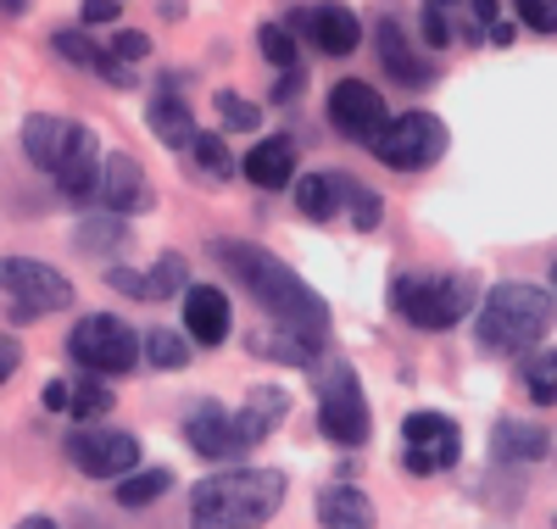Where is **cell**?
<instances>
[{"label": "cell", "mask_w": 557, "mask_h": 529, "mask_svg": "<svg viewBox=\"0 0 557 529\" xmlns=\"http://www.w3.org/2000/svg\"><path fill=\"white\" fill-rule=\"evenodd\" d=\"M162 491H173V468L157 463V468H128L112 496H117V507H151Z\"/></svg>", "instance_id": "obj_28"}, {"label": "cell", "mask_w": 557, "mask_h": 529, "mask_svg": "<svg viewBox=\"0 0 557 529\" xmlns=\"http://www.w3.org/2000/svg\"><path fill=\"white\" fill-rule=\"evenodd\" d=\"M67 396H73V384H67V379H51V384L39 391V407H45V413H67Z\"/></svg>", "instance_id": "obj_43"}, {"label": "cell", "mask_w": 557, "mask_h": 529, "mask_svg": "<svg viewBox=\"0 0 557 529\" xmlns=\"http://www.w3.org/2000/svg\"><path fill=\"white\" fill-rule=\"evenodd\" d=\"M246 179L257 184V189H285L290 179H296V139L290 134H262L257 146L246 151Z\"/></svg>", "instance_id": "obj_22"}, {"label": "cell", "mask_w": 557, "mask_h": 529, "mask_svg": "<svg viewBox=\"0 0 557 529\" xmlns=\"http://www.w3.org/2000/svg\"><path fill=\"white\" fill-rule=\"evenodd\" d=\"M89 73H101L112 89H134V62H123V57H112L107 51V45H101V57H96V67H89Z\"/></svg>", "instance_id": "obj_39"}, {"label": "cell", "mask_w": 557, "mask_h": 529, "mask_svg": "<svg viewBox=\"0 0 557 529\" xmlns=\"http://www.w3.org/2000/svg\"><path fill=\"white\" fill-rule=\"evenodd\" d=\"M184 446H190L196 457H207V463L246 457V446L235 435V413H228L223 402H212V396H201L190 413H184Z\"/></svg>", "instance_id": "obj_14"}, {"label": "cell", "mask_w": 557, "mask_h": 529, "mask_svg": "<svg viewBox=\"0 0 557 529\" xmlns=\"http://www.w3.org/2000/svg\"><path fill=\"white\" fill-rule=\"evenodd\" d=\"M318 435L341 446V452H357L374 435V413H368V396H362V379L346 357H330L318 362Z\"/></svg>", "instance_id": "obj_5"}, {"label": "cell", "mask_w": 557, "mask_h": 529, "mask_svg": "<svg viewBox=\"0 0 557 529\" xmlns=\"http://www.w3.org/2000/svg\"><path fill=\"white\" fill-rule=\"evenodd\" d=\"M146 123H151V134L162 139L168 151H190V139H196V112H190V101H184V95L162 78V89L151 95V107H146Z\"/></svg>", "instance_id": "obj_20"}, {"label": "cell", "mask_w": 557, "mask_h": 529, "mask_svg": "<svg viewBox=\"0 0 557 529\" xmlns=\"http://www.w3.org/2000/svg\"><path fill=\"white\" fill-rule=\"evenodd\" d=\"M451 134L435 112H401V118H385V128L368 139L374 162H385L391 173H424L446 157Z\"/></svg>", "instance_id": "obj_7"}, {"label": "cell", "mask_w": 557, "mask_h": 529, "mask_svg": "<svg viewBox=\"0 0 557 529\" xmlns=\"http://www.w3.org/2000/svg\"><path fill=\"white\" fill-rule=\"evenodd\" d=\"M0 291L17 307H28L34 318H51V312L73 307V279L51 262H34V257H0Z\"/></svg>", "instance_id": "obj_9"}, {"label": "cell", "mask_w": 557, "mask_h": 529, "mask_svg": "<svg viewBox=\"0 0 557 529\" xmlns=\"http://www.w3.org/2000/svg\"><path fill=\"white\" fill-rule=\"evenodd\" d=\"M23 362V346H17V334H0V384H7Z\"/></svg>", "instance_id": "obj_44"}, {"label": "cell", "mask_w": 557, "mask_h": 529, "mask_svg": "<svg viewBox=\"0 0 557 529\" xmlns=\"http://www.w3.org/2000/svg\"><path fill=\"white\" fill-rule=\"evenodd\" d=\"M557 323V296L541 291L530 279H502L485 291L480 302V323H474V341L485 357H524L535 352Z\"/></svg>", "instance_id": "obj_3"}, {"label": "cell", "mask_w": 557, "mask_h": 529, "mask_svg": "<svg viewBox=\"0 0 557 529\" xmlns=\"http://www.w3.org/2000/svg\"><path fill=\"white\" fill-rule=\"evenodd\" d=\"M96 201L112 212V218H139L157 207V189H151V173L139 157L128 151H112L101 157V179H96Z\"/></svg>", "instance_id": "obj_13"}, {"label": "cell", "mask_w": 557, "mask_h": 529, "mask_svg": "<svg viewBox=\"0 0 557 529\" xmlns=\"http://www.w3.org/2000/svg\"><path fill=\"white\" fill-rule=\"evenodd\" d=\"M139 284H146V302H168L190 284V262H184L178 251H162L146 273H139Z\"/></svg>", "instance_id": "obj_29"}, {"label": "cell", "mask_w": 557, "mask_h": 529, "mask_svg": "<svg viewBox=\"0 0 557 529\" xmlns=\"http://www.w3.org/2000/svg\"><path fill=\"white\" fill-rule=\"evenodd\" d=\"M62 457L89 473V479H123L128 468H139V435L128 429H107V423H78L62 441Z\"/></svg>", "instance_id": "obj_8"}, {"label": "cell", "mask_w": 557, "mask_h": 529, "mask_svg": "<svg viewBox=\"0 0 557 529\" xmlns=\"http://www.w3.org/2000/svg\"><path fill=\"white\" fill-rule=\"evenodd\" d=\"M513 12L535 34H557V0H513Z\"/></svg>", "instance_id": "obj_37"}, {"label": "cell", "mask_w": 557, "mask_h": 529, "mask_svg": "<svg viewBox=\"0 0 557 529\" xmlns=\"http://www.w3.org/2000/svg\"><path fill=\"white\" fill-rule=\"evenodd\" d=\"M374 45H380V67L391 73V84H401V89H430L435 84V51H418L391 12L374 23Z\"/></svg>", "instance_id": "obj_15"}, {"label": "cell", "mask_w": 557, "mask_h": 529, "mask_svg": "<svg viewBox=\"0 0 557 529\" xmlns=\"http://www.w3.org/2000/svg\"><path fill=\"white\" fill-rule=\"evenodd\" d=\"M546 279H552V296H557V257H552V273Z\"/></svg>", "instance_id": "obj_48"}, {"label": "cell", "mask_w": 557, "mask_h": 529, "mask_svg": "<svg viewBox=\"0 0 557 529\" xmlns=\"http://www.w3.org/2000/svg\"><path fill=\"white\" fill-rule=\"evenodd\" d=\"M212 107L235 134H257V123H262V107L246 101V95H235V89H212Z\"/></svg>", "instance_id": "obj_34"}, {"label": "cell", "mask_w": 557, "mask_h": 529, "mask_svg": "<svg viewBox=\"0 0 557 529\" xmlns=\"http://www.w3.org/2000/svg\"><path fill=\"white\" fill-rule=\"evenodd\" d=\"M290 479L278 468H223L190 485V529H262L285 507Z\"/></svg>", "instance_id": "obj_2"}, {"label": "cell", "mask_w": 557, "mask_h": 529, "mask_svg": "<svg viewBox=\"0 0 557 529\" xmlns=\"http://www.w3.org/2000/svg\"><path fill=\"white\" fill-rule=\"evenodd\" d=\"M67 357L96 379H117L139 368V334L117 312H84L67 329Z\"/></svg>", "instance_id": "obj_6"}, {"label": "cell", "mask_w": 557, "mask_h": 529, "mask_svg": "<svg viewBox=\"0 0 557 529\" xmlns=\"http://www.w3.org/2000/svg\"><path fill=\"white\" fill-rule=\"evenodd\" d=\"M301 89H307V67H285V73L273 78V95H268V101H273V107H290Z\"/></svg>", "instance_id": "obj_41"}, {"label": "cell", "mask_w": 557, "mask_h": 529, "mask_svg": "<svg viewBox=\"0 0 557 529\" xmlns=\"http://www.w3.org/2000/svg\"><path fill=\"white\" fill-rule=\"evenodd\" d=\"M546 452H552V429L546 423L496 418V429H491V457L496 463H541Z\"/></svg>", "instance_id": "obj_23"}, {"label": "cell", "mask_w": 557, "mask_h": 529, "mask_svg": "<svg viewBox=\"0 0 557 529\" xmlns=\"http://www.w3.org/2000/svg\"><path fill=\"white\" fill-rule=\"evenodd\" d=\"M457 39H469V0H424V45L446 51Z\"/></svg>", "instance_id": "obj_26"}, {"label": "cell", "mask_w": 557, "mask_h": 529, "mask_svg": "<svg viewBox=\"0 0 557 529\" xmlns=\"http://www.w3.org/2000/svg\"><path fill=\"white\" fill-rule=\"evenodd\" d=\"M212 262L268 312V323H290V329H307L318 341H330V302H323L285 257H273L257 239L223 234V239H212Z\"/></svg>", "instance_id": "obj_1"}, {"label": "cell", "mask_w": 557, "mask_h": 529, "mask_svg": "<svg viewBox=\"0 0 557 529\" xmlns=\"http://www.w3.org/2000/svg\"><path fill=\"white\" fill-rule=\"evenodd\" d=\"M78 134H84V123H67L57 112H28L23 118V157L45 173H57L67 162V151L78 146Z\"/></svg>", "instance_id": "obj_18"}, {"label": "cell", "mask_w": 557, "mask_h": 529, "mask_svg": "<svg viewBox=\"0 0 557 529\" xmlns=\"http://www.w3.org/2000/svg\"><path fill=\"white\" fill-rule=\"evenodd\" d=\"M552 529H557V524H552Z\"/></svg>", "instance_id": "obj_49"}, {"label": "cell", "mask_w": 557, "mask_h": 529, "mask_svg": "<svg viewBox=\"0 0 557 529\" xmlns=\"http://www.w3.org/2000/svg\"><path fill=\"white\" fill-rule=\"evenodd\" d=\"M157 17L162 23H178L184 17V0H157Z\"/></svg>", "instance_id": "obj_45"}, {"label": "cell", "mask_w": 557, "mask_h": 529, "mask_svg": "<svg viewBox=\"0 0 557 529\" xmlns=\"http://www.w3.org/2000/svg\"><path fill=\"white\" fill-rule=\"evenodd\" d=\"M524 391L541 407H557V352H524Z\"/></svg>", "instance_id": "obj_32"}, {"label": "cell", "mask_w": 557, "mask_h": 529, "mask_svg": "<svg viewBox=\"0 0 557 529\" xmlns=\"http://www.w3.org/2000/svg\"><path fill=\"white\" fill-rule=\"evenodd\" d=\"M323 112H330V128L341 139H351V146H368V139L385 128V118H391L385 95L374 84H362V78H341L330 89V107H323Z\"/></svg>", "instance_id": "obj_12"}, {"label": "cell", "mask_w": 557, "mask_h": 529, "mask_svg": "<svg viewBox=\"0 0 557 529\" xmlns=\"http://www.w3.org/2000/svg\"><path fill=\"white\" fill-rule=\"evenodd\" d=\"M318 524L323 529H374L380 513L368 502V491H357V485H323L318 491Z\"/></svg>", "instance_id": "obj_24"}, {"label": "cell", "mask_w": 557, "mask_h": 529, "mask_svg": "<svg viewBox=\"0 0 557 529\" xmlns=\"http://www.w3.org/2000/svg\"><path fill=\"white\" fill-rule=\"evenodd\" d=\"M139 357H146L157 373H184L196 357H190V334H178V329H146V341H139Z\"/></svg>", "instance_id": "obj_27"}, {"label": "cell", "mask_w": 557, "mask_h": 529, "mask_svg": "<svg viewBox=\"0 0 557 529\" xmlns=\"http://www.w3.org/2000/svg\"><path fill=\"white\" fill-rule=\"evenodd\" d=\"M246 352L268 357V362H285V368H318L330 357V341H318L307 329H290V323H262V329H251Z\"/></svg>", "instance_id": "obj_17"}, {"label": "cell", "mask_w": 557, "mask_h": 529, "mask_svg": "<svg viewBox=\"0 0 557 529\" xmlns=\"http://www.w3.org/2000/svg\"><path fill=\"white\" fill-rule=\"evenodd\" d=\"M107 51H112V57H123V62H146V57H151V34H139V28H117V34L107 39Z\"/></svg>", "instance_id": "obj_38"}, {"label": "cell", "mask_w": 557, "mask_h": 529, "mask_svg": "<svg viewBox=\"0 0 557 529\" xmlns=\"http://www.w3.org/2000/svg\"><path fill=\"white\" fill-rule=\"evenodd\" d=\"M117 239H128V229L117 218H96L89 229H78V246H117Z\"/></svg>", "instance_id": "obj_40"}, {"label": "cell", "mask_w": 557, "mask_h": 529, "mask_svg": "<svg viewBox=\"0 0 557 529\" xmlns=\"http://www.w3.org/2000/svg\"><path fill=\"white\" fill-rule=\"evenodd\" d=\"M96 179H101V139H96V128H84L78 146L67 151V162L57 168V189L67 201H89L96 196Z\"/></svg>", "instance_id": "obj_25"}, {"label": "cell", "mask_w": 557, "mask_h": 529, "mask_svg": "<svg viewBox=\"0 0 557 529\" xmlns=\"http://www.w3.org/2000/svg\"><path fill=\"white\" fill-rule=\"evenodd\" d=\"M351 184H357V179H351V173H335V168L296 179V207H301V218H312V223H335V218L346 212Z\"/></svg>", "instance_id": "obj_21"}, {"label": "cell", "mask_w": 557, "mask_h": 529, "mask_svg": "<svg viewBox=\"0 0 557 529\" xmlns=\"http://www.w3.org/2000/svg\"><path fill=\"white\" fill-rule=\"evenodd\" d=\"M23 7H28V0H0V12H7V17H23Z\"/></svg>", "instance_id": "obj_47"}, {"label": "cell", "mask_w": 557, "mask_h": 529, "mask_svg": "<svg viewBox=\"0 0 557 529\" xmlns=\"http://www.w3.org/2000/svg\"><path fill=\"white\" fill-rule=\"evenodd\" d=\"M285 28L296 39H307L323 57H351L362 45V17L346 7V0H312V7H290Z\"/></svg>", "instance_id": "obj_11"}, {"label": "cell", "mask_w": 557, "mask_h": 529, "mask_svg": "<svg viewBox=\"0 0 557 529\" xmlns=\"http://www.w3.org/2000/svg\"><path fill=\"white\" fill-rule=\"evenodd\" d=\"M391 307L418 334H446L480 307V279L474 273H435V268H407L391 279Z\"/></svg>", "instance_id": "obj_4"}, {"label": "cell", "mask_w": 557, "mask_h": 529, "mask_svg": "<svg viewBox=\"0 0 557 529\" xmlns=\"http://www.w3.org/2000/svg\"><path fill=\"white\" fill-rule=\"evenodd\" d=\"M228 329H235L228 291H218V284H184V334H190V346L218 352L228 341Z\"/></svg>", "instance_id": "obj_16"}, {"label": "cell", "mask_w": 557, "mask_h": 529, "mask_svg": "<svg viewBox=\"0 0 557 529\" xmlns=\"http://www.w3.org/2000/svg\"><path fill=\"white\" fill-rule=\"evenodd\" d=\"M190 157H196V168H201L212 184H223L228 173H235V157H228L223 134H207V128H196V139H190Z\"/></svg>", "instance_id": "obj_33"}, {"label": "cell", "mask_w": 557, "mask_h": 529, "mask_svg": "<svg viewBox=\"0 0 557 529\" xmlns=\"http://www.w3.org/2000/svg\"><path fill=\"white\" fill-rule=\"evenodd\" d=\"M285 418H290V391H278V384H257V391L246 396V407L235 413V435H240V446L251 452V446H262Z\"/></svg>", "instance_id": "obj_19"}, {"label": "cell", "mask_w": 557, "mask_h": 529, "mask_svg": "<svg viewBox=\"0 0 557 529\" xmlns=\"http://www.w3.org/2000/svg\"><path fill=\"white\" fill-rule=\"evenodd\" d=\"M112 384L107 379H96V373H84L78 384H73V396H67V413L78 418V423H101L107 413H112Z\"/></svg>", "instance_id": "obj_30"}, {"label": "cell", "mask_w": 557, "mask_h": 529, "mask_svg": "<svg viewBox=\"0 0 557 529\" xmlns=\"http://www.w3.org/2000/svg\"><path fill=\"white\" fill-rule=\"evenodd\" d=\"M401 468L407 473H446L462 457V423L446 413H407L401 418Z\"/></svg>", "instance_id": "obj_10"}, {"label": "cell", "mask_w": 557, "mask_h": 529, "mask_svg": "<svg viewBox=\"0 0 557 529\" xmlns=\"http://www.w3.org/2000/svg\"><path fill=\"white\" fill-rule=\"evenodd\" d=\"M51 51H57L62 62H73V67H96V57H101V45L89 39L84 28H57V34H51Z\"/></svg>", "instance_id": "obj_35"}, {"label": "cell", "mask_w": 557, "mask_h": 529, "mask_svg": "<svg viewBox=\"0 0 557 529\" xmlns=\"http://www.w3.org/2000/svg\"><path fill=\"white\" fill-rule=\"evenodd\" d=\"M257 51H262V62H273L278 73L301 67V39H296L285 23H262V28H257Z\"/></svg>", "instance_id": "obj_31"}, {"label": "cell", "mask_w": 557, "mask_h": 529, "mask_svg": "<svg viewBox=\"0 0 557 529\" xmlns=\"http://www.w3.org/2000/svg\"><path fill=\"white\" fill-rule=\"evenodd\" d=\"M17 529H62V524L45 518V513H28V518H17Z\"/></svg>", "instance_id": "obj_46"}, {"label": "cell", "mask_w": 557, "mask_h": 529, "mask_svg": "<svg viewBox=\"0 0 557 529\" xmlns=\"http://www.w3.org/2000/svg\"><path fill=\"white\" fill-rule=\"evenodd\" d=\"M123 7H128V0H84V7H78V23H123Z\"/></svg>", "instance_id": "obj_42"}, {"label": "cell", "mask_w": 557, "mask_h": 529, "mask_svg": "<svg viewBox=\"0 0 557 529\" xmlns=\"http://www.w3.org/2000/svg\"><path fill=\"white\" fill-rule=\"evenodd\" d=\"M380 218H385V201L374 196V189L351 184V196H346V223H351L357 234H374V229H380Z\"/></svg>", "instance_id": "obj_36"}]
</instances>
